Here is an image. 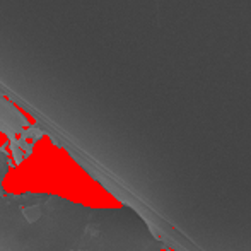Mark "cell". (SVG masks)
Listing matches in <instances>:
<instances>
[{
  "mask_svg": "<svg viewBox=\"0 0 251 251\" xmlns=\"http://www.w3.org/2000/svg\"><path fill=\"white\" fill-rule=\"evenodd\" d=\"M29 137L33 140H38V139H41V137H43V132H41V130H38L36 126H29V128L23 132V140L29 139Z\"/></svg>",
  "mask_w": 251,
  "mask_h": 251,
  "instance_id": "obj_1",
  "label": "cell"
},
{
  "mask_svg": "<svg viewBox=\"0 0 251 251\" xmlns=\"http://www.w3.org/2000/svg\"><path fill=\"white\" fill-rule=\"evenodd\" d=\"M10 151H12V157L16 159V162L19 164V162L23 161V152H21L19 146H17L14 139H12V142H10Z\"/></svg>",
  "mask_w": 251,
  "mask_h": 251,
  "instance_id": "obj_2",
  "label": "cell"
}]
</instances>
